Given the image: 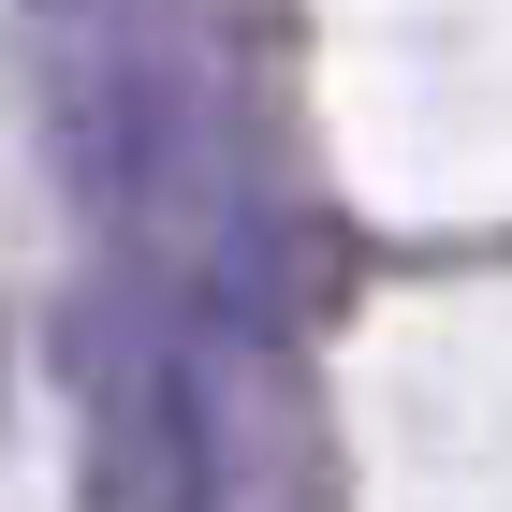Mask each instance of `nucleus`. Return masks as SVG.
<instances>
[{
    "instance_id": "7ed1b4c3",
    "label": "nucleus",
    "mask_w": 512,
    "mask_h": 512,
    "mask_svg": "<svg viewBox=\"0 0 512 512\" xmlns=\"http://www.w3.org/2000/svg\"><path fill=\"white\" fill-rule=\"evenodd\" d=\"M30 15H103V0H30Z\"/></svg>"
},
{
    "instance_id": "f257e3e1",
    "label": "nucleus",
    "mask_w": 512,
    "mask_h": 512,
    "mask_svg": "<svg viewBox=\"0 0 512 512\" xmlns=\"http://www.w3.org/2000/svg\"><path fill=\"white\" fill-rule=\"evenodd\" d=\"M44 132H59V176H74L88 235H118V249H176V220L205 205L191 59H176L161 30H132L118 0L74 15V44L44 59Z\"/></svg>"
},
{
    "instance_id": "f03ea898",
    "label": "nucleus",
    "mask_w": 512,
    "mask_h": 512,
    "mask_svg": "<svg viewBox=\"0 0 512 512\" xmlns=\"http://www.w3.org/2000/svg\"><path fill=\"white\" fill-rule=\"evenodd\" d=\"M74 381H88V483H103V498H220L191 322L132 308V293L88 308V322H74Z\"/></svg>"
}]
</instances>
